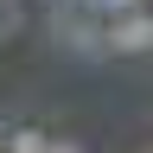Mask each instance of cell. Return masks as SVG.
<instances>
[{
  "mask_svg": "<svg viewBox=\"0 0 153 153\" xmlns=\"http://www.w3.org/2000/svg\"><path fill=\"white\" fill-rule=\"evenodd\" d=\"M51 38L70 57H108V19L89 0H57L51 7Z\"/></svg>",
  "mask_w": 153,
  "mask_h": 153,
  "instance_id": "obj_1",
  "label": "cell"
},
{
  "mask_svg": "<svg viewBox=\"0 0 153 153\" xmlns=\"http://www.w3.org/2000/svg\"><path fill=\"white\" fill-rule=\"evenodd\" d=\"M153 51V13L147 7H128L108 19V57H147Z\"/></svg>",
  "mask_w": 153,
  "mask_h": 153,
  "instance_id": "obj_2",
  "label": "cell"
},
{
  "mask_svg": "<svg viewBox=\"0 0 153 153\" xmlns=\"http://www.w3.org/2000/svg\"><path fill=\"white\" fill-rule=\"evenodd\" d=\"M7 153H51V134L45 128H13L7 134Z\"/></svg>",
  "mask_w": 153,
  "mask_h": 153,
  "instance_id": "obj_3",
  "label": "cell"
},
{
  "mask_svg": "<svg viewBox=\"0 0 153 153\" xmlns=\"http://www.w3.org/2000/svg\"><path fill=\"white\" fill-rule=\"evenodd\" d=\"M19 32V0H0V45Z\"/></svg>",
  "mask_w": 153,
  "mask_h": 153,
  "instance_id": "obj_4",
  "label": "cell"
},
{
  "mask_svg": "<svg viewBox=\"0 0 153 153\" xmlns=\"http://www.w3.org/2000/svg\"><path fill=\"white\" fill-rule=\"evenodd\" d=\"M51 153H83V147H76V140H51Z\"/></svg>",
  "mask_w": 153,
  "mask_h": 153,
  "instance_id": "obj_5",
  "label": "cell"
},
{
  "mask_svg": "<svg viewBox=\"0 0 153 153\" xmlns=\"http://www.w3.org/2000/svg\"><path fill=\"white\" fill-rule=\"evenodd\" d=\"M0 153H7V134H0Z\"/></svg>",
  "mask_w": 153,
  "mask_h": 153,
  "instance_id": "obj_6",
  "label": "cell"
},
{
  "mask_svg": "<svg viewBox=\"0 0 153 153\" xmlns=\"http://www.w3.org/2000/svg\"><path fill=\"white\" fill-rule=\"evenodd\" d=\"M89 7H96V0H89Z\"/></svg>",
  "mask_w": 153,
  "mask_h": 153,
  "instance_id": "obj_7",
  "label": "cell"
}]
</instances>
